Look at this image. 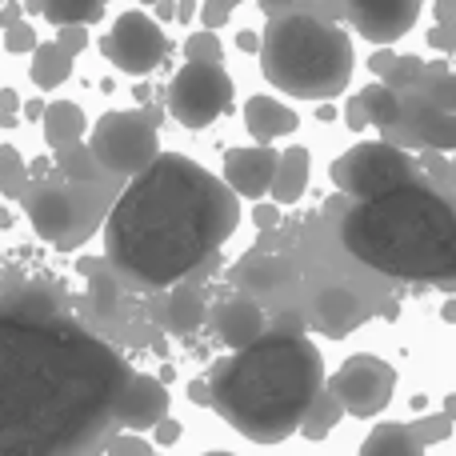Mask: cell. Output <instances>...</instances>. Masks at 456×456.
Returning <instances> with one entry per match:
<instances>
[{"mask_svg":"<svg viewBox=\"0 0 456 456\" xmlns=\"http://www.w3.org/2000/svg\"><path fill=\"white\" fill-rule=\"evenodd\" d=\"M197 16V0H176V20H192Z\"/></svg>","mask_w":456,"mask_h":456,"instance_id":"cell-42","label":"cell"},{"mask_svg":"<svg viewBox=\"0 0 456 456\" xmlns=\"http://www.w3.org/2000/svg\"><path fill=\"white\" fill-rule=\"evenodd\" d=\"M101 48L120 72H128V77H149V72L165 61L168 37L152 16L125 12L117 24H112L109 37L101 40Z\"/></svg>","mask_w":456,"mask_h":456,"instance_id":"cell-11","label":"cell"},{"mask_svg":"<svg viewBox=\"0 0 456 456\" xmlns=\"http://www.w3.org/2000/svg\"><path fill=\"white\" fill-rule=\"evenodd\" d=\"M236 4H244V0H205V8H200V20H205V28H221L228 16H232Z\"/></svg>","mask_w":456,"mask_h":456,"instance_id":"cell-35","label":"cell"},{"mask_svg":"<svg viewBox=\"0 0 456 456\" xmlns=\"http://www.w3.org/2000/svg\"><path fill=\"white\" fill-rule=\"evenodd\" d=\"M316 321L329 337H345L356 321H361V300L353 289H324L316 297Z\"/></svg>","mask_w":456,"mask_h":456,"instance_id":"cell-20","label":"cell"},{"mask_svg":"<svg viewBox=\"0 0 456 456\" xmlns=\"http://www.w3.org/2000/svg\"><path fill=\"white\" fill-rule=\"evenodd\" d=\"M417 88L444 109H456V72H428V77H420Z\"/></svg>","mask_w":456,"mask_h":456,"instance_id":"cell-31","label":"cell"},{"mask_svg":"<svg viewBox=\"0 0 456 456\" xmlns=\"http://www.w3.org/2000/svg\"><path fill=\"white\" fill-rule=\"evenodd\" d=\"M340 236L361 265L396 281L456 276V208L420 181L348 208Z\"/></svg>","mask_w":456,"mask_h":456,"instance_id":"cell-4","label":"cell"},{"mask_svg":"<svg viewBox=\"0 0 456 456\" xmlns=\"http://www.w3.org/2000/svg\"><path fill=\"white\" fill-rule=\"evenodd\" d=\"M40 128H45L48 149H64V144H77L85 136V112L72 101H56L45 104V117H40Z\"/></svg>","mask_w":456,"mask_h":456,"instance_id":"cell-22","label":"cell"},{"mask_svg":"<svg viewBox=\"0 0 456 456\" xmlns=\"http://www.w3.org/2000/svg\"><path fill=\"white\" fill-rule=\"evenodd\" d=\"M0 189H4V197H24V157L12 149V144H4L0 149Z\"/></svg>","mask_w":456,"mask_h":456,"instance_id":"cell-30","label":"cell"},{"mask_svg":"<svg viewBox=\"0 0 456 456\" xmlns=\"http://www.w3.org/2000/svg\"><path fill=\"white\" fill-rule=\"evenodd\" d=\"M221 40H216L213 28L197 32V37L184 40V61H208V64H221Z\"/></svg>","mask_w":456,"mask_h":456,"instance_id":"cell-32","label":"cell"},{"mask_svg":"<svg viewBox=\"0 0 456 456\" xmlns=\"http://www.w3.org/2000/svg\"><path fill=\"white\" fill-rule=\"evenodd\" d=\"M252 221H256L260 228H276V224H281V205H256Z\"/></svg>","mask_w":456,"mask_h":456,"instance_id":"cell-38","label":"cell"},{"mask_svg":"<svg viewBox=\"0 0 456 456\" xmlns=\"http://www.w3.org/2000/svg\"><path fill=\"white\" fill-rule=\"evenodd\" d=\"M417 181V165L396 141L380 144H356L345 157L332 160V184L353 200H372L385 192L401 189V184Z\"/></svg>","mask_w":456,"mask_h":456,"instance_id":"cell-8","label":"cell"},{"mask_svg":"<svg viewBox=\"0 0 456 456\" xmlns=\"http://www.w3.org/2000/svg\"><path fill=\"white\" fill-rule=\"evenodd\" d=\"M24 112H28V117H45V109H40V101H28V104H24Z\"/></svg>","mask_w":456,"mask_h":456,"instance_id":"cell-46","label":"cell"},{"mask_svg":"<svg viewBox=\"0 0 456 456\" xmlns=\"http://www.w3.org/2000/svg\"><path fill=\"white\" fill-rule=\"evenodd\" d=\"M72 77V53L56 40V45H37V53H32V85L37 88H56L64 85V80Z\"/></svg>","mask_w":456,"mask_h":456,"instance_id":"cell-23","label":"cell"},{"mask_svg":"<svg viewBox=\"0 0 456 456\" xmlns=\"http://www.w3.org/2000/svg\"><path fill=\"white\" fill-rule=\"evenodd\" d=\"M112 449H117V452H144V444L141 441H117Z\"/></svg>","mask_w":456,"mask_h":456,"instance_id":"cell-45","label":"cell"},{"mask_svg":"<svg viewBox=\"0 0 456 456\" xmlns=\"http://www.w3.org/2000/svg\"><path fill=\"white\" fill-rule=\"evenodd\" d=\"M216 412L240 436L276 444L300 433L305 412L324 393V356L300 332H265L208 372Z\"/></svg>","mask_w":456,"mask_h":456,"instance_id":"cell-3","label":"cell"},{"mask_svg":"<svg viewBox=\"0 0 456 456\" xmlns=\"http://www.w3.org/2000/svg\"><path fill=\"white\" fill-rule=\"evenodd\" d=\"M244 128H248V136L268 144L273 136L297 133V112L289 104L273 101V96H248V104H244Z\"/></svg>","mask_w":456,"mask_h":456,"instance_id":"cell-18","label":"cell"},{"mask_svg":"<svg viewBox=\"0 0 456 456\" xmlns=\"http://www.w3.org/2000/svg\"><path fill=\"white\" fill-rule=\"evenodd\" d=\"M449 417H456V396H452V401H449Z\"/></svg>","mask_w":456,"mask_h":456,"instance_id":"cell-47","label":"cell"},{"mask_svg":"<svg viewBox=\"0 0 456 456\" xmlns=\"http://www.w3.org/2000/svg\"><path fill=\"white\" fill-rule=\"evenodd\" d=\"M289 4H292V0H260V8H265L268 16H276L281 8H289Z\"/></svg>","mask_w":456,"mask_h":456,"instance_id":"cell-44","label":"cell"},{"mask_svg":"<svg viewBox=\"0 0 456 456\" xmlns=\"http://www.w3.org/2000/svg\"><path fill=\"white\" fill-rule=\"evenodd\" d=\"M412 433H417V441H420V444L444 441V436H449V417H433V420H420V425L412 428Z\"/></svg>","mask_w":456,"mask_h":456,"instance_id":"cell-36","label":"cell"},{"mask_svg":"<svg viewBox=\"0 0 456 456\" xmlns=\"http://www.w3.org/2000/svg\"><path fill=\"white\" fill-rule=\"evenodd\" d=\"M308 189V149L292 144V149L281 152V165H276L273 176V200L276 205H297Z\"/></svg>","mask_w":456,"mask_h":456,"instance_id":"cell-21","label":"cell"},{"mask_svg":"<svg viewBox=\"0 0 456 456\" xmlns=\"http://www.w3.org/2000/svg\"><path fill=\"white\" fill-rule=\"evenodd\" d=\"M53 152H56L61 176H69V181H104V176H112L109 168L101 165V157L93 152V144H85V141L64 144V149H53Z\"/></svg>","mask_w":456,"mask_h":456,"instance_id":"cell-24","label":"cell"},{"mask_svg":"<svg viewBox=\"0 0 456 456\" xmlns=\"http://www.w3.org/2000/svg\"><path fill=\"white\" fill-rule=\"evenodd\" d=\"M348 12L361 37H369L372 45H388L417 24L420 0H348Z\"/></svg>","mask_w":456,"mask_h":456,"instance_id":"cell-13","label":"cell"},{"mask_svg":"<svg viewBox=\"0 0 456 456\" xmlns=\"http://www.w3.org/2000/svg\"><path fill=\"white\" fill-rule=\"evenodd\" d=\"M213 324H216V332H221V340L228 348H248L252 340H260L268 332L265 313H260V305L248 297V292L221 300L213 313Z\"/></svg>","mask_w":456,"mask_h":456,"instance_id":"cell-16","label":"cell"},{"mask_svg":"<svg viewBox=\"0 0 456 456\" xmlns=\"http://www.w3.org/2000/svg\"><path fill=\"white\" fill-rule=\"evenodd\" d=\"M208 308H205V297L197 289H176L173 300H168V329L173 332H197L205 324Z\"/></svg>","mask_w":456,"mask_h":456,"instance_id":"cell-25","label":"cell"},{"mask_svg":"<svg viewBox=\"0 0 456 456\" xmlns=\"http://www.w3.org/2000/svg\"><path fill=\"white\" fill-rule=\"evenodd\" d=\"M88 144L112 176H136L160 157V112L149 104L128 112H104Z\"/></svg>","mask_w":456,"mask_h":456,"instance_id":"cell-7","label":"cell"},{"mask_svg":"<svg viewBox=\"0 0 456 456\" xmlns=\"http://www.w3.org/2000/svg\"><path fill=\"white\" fill-rule=\"evenodd\" d=\"M61 45L69 48L72 56H77L80 48H88V32H85V24H61Z\"/></svg>","mask_w":456,"mask_h":456,"instance_id":"cell-37","label":"cell"},{"mask_svg":"<svg viewBox=\"0 0 456 456\" xmlns=\"http://www.w3.org/2000/svg\"><path fill=\"white\" fill-rule=\"evenodd\" d=\"M417 449H420L417 433L404 425H380L377 433L364 441V452H417Z\"/></svg>","mask_w":456,"mask_h":456,"instance_id":"cell-29","label":"cell"},{"mask_svg":"<svg viewBox=\"0 0 456 456\" xmlns=\"http://www.w3.org/2000/svg\"><path fill=\"white\" fill-rule=\"evenodd\" d=\"M353 40L345 28L316 16H273L260 45V69L268 85L300 101L340 96L353 80Z\"/></svg>","mask_w":456,"mask_h":456,"instance_id":"cell-5","label":"cell"},{"mask_svg":"<svg viewBox=\"0 0 456 456\" xmlns=\"http://www.w3.org/2000/svg\"><path fill=\"white\" fill-rule=\"evenodd\" d=\"M340 412H345L340 396L332 393V388H324V393L313 401V409L305 412V425H300V433H305L308 441H321L324 433H332V425L340 420Z\"/></svg>","mask_w":456,"mask_h":456,"instance_id":"cell-27","label":"cell"},{"mask_svg":"<svg viewBox=\"0 0 456 456\" xmlns=\"http://www.w3.org/2000/svg\"><path fill=\"white\" fill-rule=\"evenodd\" d=\"M292 276H297V265L289 256H265V252L240 256L232 268V284L248 297H273L284 284H292Z\"/></svg>","mask_w":456,"mask_h":456,"instance_id":"cell-17","label":"cell"},{"mask_svg":"<svg viewBox=\"0 0 456 456\" xmlns=\"http://www.w3.org/2000/svg\"><path fill=\"white\" fill-rule=\"evenodd\" d=\"M232 104V77L221 64L208 61H184V69L168 85V112L184 128H205L216 117H224Z\"/></svg>","mask_w":456,"mask_h":456,"instance_id":"cell-9","label":"cell"},{"mask_svg":"<svg viewBox=\"0 0 456 456\" xmlns=\"http://www.w3.org/2000/svg\"><path fill=\"white\" fill-rule=\"evenodd\" d=\"M168 417V388L149 372H133L117 401V420L125 428H157Z\"/></svg>","mask_w":456,"mask_h":456,"instance_id":"cell-14","label":"cell"},{"mask_svg":"<svg viewBox=\"0 0 456 456\" xmlns=\"http://www.w3.org/2000/svg\"><path fill=\"white\" fill-rule=\"evenodd\" d=\"M329 388L340 396L345 412H353V417H377V412H385L388 401H393L396 372H393V364L380 361V356L356 353L337 369Z\"/></svg>","mask_w":456,"mask_h":456,"instance_id":"cell-10","label":"cell"},{"mask_svg":"<svg viewBox=\"0 0 456 456\" xmlns=\"http://www.w3.org/2000/svg\"><path fill=\"white\" fill-rule=\"evenodd\" d=\"M40 12L53 24H93L104 16L101 0H40Z\"/></svg>","mask_w":456,"mask_h":456,"instance_id":"cell-26","label":"cell"},{"mask_svg":"<svg viewBox=\"0 0 456 456\" xmlns=\"http://www.w3.org/2000/svg\"><path fill=\"white\" fill-rule=\"evenodd\" d=\"M77 268L88 281V297H93L96 316H117L120 313V268L101 256H80Z\"/></svg>","mask_w":456,"mask_h":456,"instance_id":"cell-19","label":"cell"},{"mask_svg":"<svg viewBox=\"0 0 456 456\" xmlns=\"http://www.w3.org/2000/svg\"><path fill=\"white\" fill-rule=\"evenodd\" d=\"M385 133H388V141L409 144V149L452 152L456 149V109H444V104H436L420 88H412V93L401 96V117Z\"/></svg>","mask_w":456,"mask_h":456,"instance_id":"cell-12","label":"cell"},{"mask_svg":"<svg viewBox=\"0 0 456 456\" xmlns=\"http://www.w3.org/2000/svg\"><path fill=\"white\" fill-rule=\"evenodd\" d=\"M281 165V152H273L265 141L256 149H232L224 157V181L232 184L240 197L260 200L265 192H273V176Z\"/></svg>","mask_w":456,"mask_h":456,"instance_id":"cell-15","label":"cell"},{"mask_svg":"<svg viewBox=\"0 0 456 456\" xmlns=\"http://www.w3.org/2000/svg\"><path fill=\"white\" fill-rule=\"evenodd\" d=\"M420 77H425V64H420L417 56H396L393 69L385 72V85H393V88H409V85H420Z\"/></svg>","mask_w":456,"mask_h":456,"instance_id":"cell-33","label":"cell"},{"mask_svg":"<svg viewBox=\"0 0 456 456\" xmlns=\"http://www.w3.org/2000/svg\"><path fill=\"white\" fill-rule=\"evenodd\" d=\"M4 48L8 53H37V32L28 24H8V37H4Z\"/></svg>","mask_w":456,"mask_h":456,"instance_id":"cell-34","label":"cell"},{"mask_svg":"<svg viewBox=\"0 0 456 456\" xmlns=\"http://www.w3.org/2000/svg\"><path fill=\"white\" fill-rule=\"evenodd\" d=\"M128 361L64 316L0 313V456H72L117 420Z\"/></svg>","mask_w":456,"mask_h":456,"instance_id":"cell-1","label":"cell"},{"mask_svg":"<svg viewBox=\"0 0 456 456\" xmlns=\"http://www.w3.org/2000/svg\"><path fill=\"white\" fill-rule=\"evenodd\" d=\"M117 197L120 192L104 181H69V176H61V181L32 184L24 192V208H28V221L40 232V240L61 252H72L93 232H101Z\"/></svg>","mask_w":456,"mask_h":456,"instance_id":"cell-6","label":"cell"},{"mask_svg":"<svg viewBox=\"0 0 456 456\" xmlns=\"http://www.w3.org/2000/svg\"><path fill=\"white\" fill-rule=\"evenodd\" d=\"M152 436H157V444H176V436H181V425L165 417L157 428H152Z\"/></svg>","mask_w":456,"mask_h":456,"instance_id":"cell-39","label":"cell"},{"mask_svg":"<svg viewBox=\"0 0 456 456\" xmlns=\"http://www.w3.org/2000/svg\"><path fill=\"white\" fill-rule=\"evenodd\" d=\"M348 125H353L356 133H361L364 125H372V120H369V109H364L361 96H356V101H348Z\"/></svg>","mask_w":456,"mask_h":456,"instance_id":"cell-40","label":"cell"},{"mask_svg":"<svg viewBox=\"0 0 456 456\" xmlns=\"http://www.w3.org/2000/svg\"><path fill=\"white\" fill-rule=\"evenodd\" d=\"M236 45H240V53H260L265 37H256V32H240V37H236Z\"/></svg>","mask_w":456,"mask_h":456,"instance_id":"cell-41","label":"cell"},{"mask_svg":"<svg viewBox=\"0 0 456 456\" xmlns=\"http://www.w3.org/2000/svg\"><path fill=\"white\" fill-rule=\"evenodd\" d=\"M361 101H364V109H369V120L377 128L396 125V117H401V88H393V85H369L361 93Z\"/></svg>","mask_w":456,"mask_h":456,"instance_id":"cell-28","label":"cell"},{"mask_svg":"<svg viewBox=\"0 0 456 456\" xmlns=\"http://www.w3.org/2000/svg\"><path fill=\"white\" fill-rule=\"evenodd\" d=\"M0 109H4V112L20 109V101H16V93H12V88H0Z\"/></svg>","mask_w":456,"mask_h":456,"instance_id":"cell-43","label":"cell"},{"mask_svg":"<svg viewBox=\"0 0 456 456\" xmlns=\"http://www.w3.org/2000/svg\"><path fill=\"white\" fill-rule=\"evenodd\" d=\"M236 189L181 152H160L133 176L104 221V252L144 289H168L197 273L236 232Z\"/></svg>","mask_w":456,"mask_h":456,"instance_id":"cell-2","label":"cell"}]
</instances>
